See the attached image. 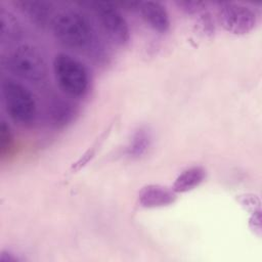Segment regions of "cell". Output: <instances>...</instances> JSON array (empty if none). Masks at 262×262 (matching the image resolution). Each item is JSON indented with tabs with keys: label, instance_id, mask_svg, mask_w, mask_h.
Segmentation results:
<instances>
[{
	"label": "cell",
	"instance_id": "cell-1",
	"mask_svg": "<svg viewBox=\"0 0 262 262\" xmlns=\"http://www.w3.org/2000/svg\"><path fill=\"white\" fill-rule=\"evenodd\" d=\"M51 29L55 38L69 48L90 51L96 46L97 39L91 23L77 10L68 9L55 14Z\"/></svg>",
	"mask_w": 262,
	"mask_h": 262
},
{
	"label": "cell",
	"instance_id": "cell-2",
	"mask_svg": "<svg viewBox=\"0 0 262 262\" xmlns=\"http://www.w3.org/2000/svg\"><path fill=\"white\" fill-rule=\"evenodd\" d=\"M1 96L9 118L21 127H31L38 116V105L32 91L23 83L6 77L1 81Z\"/></svg>",
	"mask_w": 262,
	"mask_h": 262
},
{
	"label": "cell",
	"instance_id": "cell-3",
	"mask_svg": "<svg viewBox=\"0 0 262 262\" xmlns=\"http://www.w3.org/2000/svg\"><path fill=\"white\" fill-rule=\"evenodd\" d=\"M56 84L66 94L72 97H83L89 89L90 77L86 66L73 55L59 52L52 62Z\"/></svg>",
	"mask_w": 262,
	"mask_h": 262
},
{
	"label": "cell",
	"instance_id": "cell-4",
	"mask_svg": "<svg viewBox=\"0 0 262 262\" xmlns=\"http://www.w3.org/2000/svg\"><path fill=\"white\" fill-rule=\"evenodd\" d=\"M5 66L18 78L32 83L42 82L48 74L44 55L31 44H21L15 47L7 55Z\"/></svg>",
	"mask_w": 262,
	"mask_h": 262
},
{
	"label": "cell",
	"instance_id": "cell-5",
	"mask_svg": "<svg viewBox=\"0 0 262 262\" xmlns=\"http://www.w3.org/2000/svg\"><path fill=\"white\" fill-rule=\"evenodd\" d=\"M220 26L233 35L251 33L258 24V14L252 7L238 2H221L218 7Z\"/></svg>",
	"mask_w": 262,
	"mask_h": 262
},
{
	"label": "cell",
	"instance_id": "cell-6",
	"mask_svg": "<svg viewBox=\"0 0 262 262\" xmlns=\"http://www.w3.org/2000/svg\"><path fill=\"white\" fill-rule=\"evenodd\" d=\"M98 24L106 36L118 45H126L130 41L128 21L119 7L111 2L89 3Z\"/></svg>",
	"mask_w": 262,
	"mask_h": 262
},
{
	"label": "cell",
	"instance_id": "cell-7",
	"mask_svg": "<svg viewBox=\"0 0 262 262\" xmlns=\"http://www.w3.org/2000/svg\"><path fill=\"white\" fill-rule=\"evenodd\" d=\"M177 200V193L161 184H147L143 186L137 195V203L141 208L155 209L172 205Z\"/></svg>",
	"mask_w": 262,
	"mask_h": 262
},
{
	"label": "cell",
	"instance_id": "cell-8",
	"mask_svg": "<svg viewBox=\"0 0 262 262\" xmlns=\"http://www.w3.org/2000/svg\"><path fill=\"white\" fill-rule=\"evenodd\" d=\"M136 10L152 30L159 33L169 31L171 25L170 16L162 3L158 1H138Z\"/></svg>",
	"mask_w": 262,
	"mask_h": 262
},
{
	"label": "cell",
	"instance_id": "cell-9",
	"mask_svg": "<svg viewBox=\"0 0 262 262\" xmlns=\"http://www.w3.org/2000/svg\"><path fill=\"white\" fill-rule=\"evenodd\" d=\"M14 4L32 23L41 28L51 26L55 16L53 5L47 1L18 0Z\"/></svg>",
	"mask_w": 262,
	"mask_h": 262
},
{
	"label": "cell",
	"instance_id": "cell-10",
	"mask_svg": "<svg viewBox=\"0 0 262 262\" xmlns=\"http://www.w3.org/2000/svg\"><path fill=\"white\" fill-rule=\"evenodd\" d=\"M206 178V170L201 166H192L183 170L174 180L172 189L176 193H185L198 187Z\"/></svg>",
	"mask_w": 262,
	"mask_h": 262
},
{
	"label": "cell",
	"instance_id": "cell-11",
	"mask_svg": "<svg viewBox=\"0 0 262 262\" xmlns=\"http://www.w3.org/2000/svg\"><path fill=\"white\" fill-rule=\"evenodd\" d=\"M151 135L147 128L140 127L131 136L126 149L125 155L130 159H139L146 154L150 146Z\"/></svg>",
	"mask_w": 262,
	"mask_h": 262
},
{
	"label": "cell",
	"instance_id": "cell-12",
	"mask_svg": "<svg viewBox=\"0 0 262 262\" xmlns=\"http://www.w3.org/2000/svg\"><path fill=\"white\" fill-rule=\"evenodd\" d=\"M21 27L9 10L0 9V38L2 42H13L20 38Z\"/></svg>",
	"mask_w": 262,
	"mask_h": 262
},
{
	"label": "cell",
	"instance_id": "cell-13",
	"mask_svg": "<svg viewBox=\"0 0 262 262\" xmlns=\"http://www.w3.org/2000/svg\"><path fill=\"white\" fill-rule=\"evenodd\" d=\"M111 127H112V125H111L110 127H107V128L100 134V136L96 139V141L92 144V146L89 147V149H88L87 151H85V154H84L81 158H79V160H78L76 163H74V165L72 166V171H73V172H74V171H79V170L82 169L84 166H86V165L89 163V161L92 160V158L96 155V152H97L99 146L102 144V142L104 141V139L107 137V135H108V133H110V131H111Z\"/></svg>",
	"mask_w": 262,
	"mask_h": 262
},
{
	"label": "cell",
	"instance_id": "cell-14",
	"mask_svg": "<svg viewBox=\"0 0 262 262\" xmlns=\"http://www.w3.org/2000/svg\"><path fill=\"white\" fill-rule=\"evenodd\" d=\"M71 105L67 102H57L53 105L52 119L56 125H64L69 122L73 116Z\"/></svg>",
	"mask_w": 262,
	"mask_h": 262
},
{
	"label": "cell",
	"instance_id": "cell-15",
	"mask_svg": "<svg viewBox=\"0 0 262 262\" xmlns=\"http://www.w3.org/2000/svg\"><path fill=\"white\" fill-rule=\"evenodd\" d=\"M199 18L196 19V30H199V34L205 37H210L215 32L214 20L212 15L209 12L203 11L199 13Z\"/></svg>",
	"mask_w": 262,
	"mask_h": 262
},
{
	"label": "cell",
	"instance_id": "cell-16",
	"mask_svg": "<svg viewBox=\"0 0 262 262\" xmlns=\"http://www.w3.org/2000/svg\"><path fill=\"white\" fill-rule=\"evenodd\" d=\"M12 133L10 130L9 125L4 121L1 120L0 125V152L1 155H4L11 146L12 144Z\"/></svg>",
	"mask_w": 262,
	"mask_h": 262
},
{
	"label": "cell",
	"instance_id": "cell-17",
	"mask_svg": "<svg viewBox=\"0 0 262 262\" xmlns=\"http://www.w3.org/2000/svg\"><path fill=\"white\" fill-rule=\"evenodd\" d=\"M176 5L186 13H201L206 7L205 2L201 1H177Z\"/></svg>",
	"mask_w": 262,
	"mask_h": 262
},
{
	"label": "cell",
	"instance_id": "cell-18",
	"mask_svg": "<svg viewBox=\"0 0 262 262\" xmlns=\"http://www.w3.org/2000/svg\"><path fill=\"white\" fill-rule=\"evenodd\" d=\"M0 260L3 261V262H14V261H17V257L13 256L11 253L9 252H2L1 253V256H0Z\"/></svg>",
	"mask_w": 262,
	"mask_h": 262
}]
</instances>
